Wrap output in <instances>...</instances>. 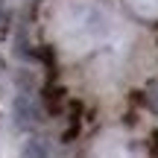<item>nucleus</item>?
Instances as JSON below:
<instances>
[{
    "label": "nucleus",
    "mask_w": 158,
    "mask_h": 158,
    "mask_svg": "<svg viewBox=\"0 0 158 158\" xmlns=\"http://www.w3.org/2000/svg\"><path fill=\"white\" fill-rule=\"evenodd\" d=\"M149 108H152V111H158V85H155V88H152V94H149Z\"/></svg>",
    "instance_id": "obj_4"
},
{
    "label": "nucleus",
    "mask_w": 158,
    "mask_h": 158,
    "mask_svg": "<svg viewBox=\"0 0 158 158\" xmlns=\"http://www.w3.org/2000/svg\"><path fill=\"white\" fill-rule=\"evenodd\" d=\"M23 155H27V158H44V155H50V147H47V141L32 138V141L23 147Z\"/></svg>",
    "instance_id": "obj_2"
},
{
    "label": "nucleus",
    "mask_w": 158,
    "mask_h": 158,
    "mask_svg": "<svg viewBox=\"0 0 158 158\" xmlns=\"http://www.w3.org/2000/svg\"><path fill=\"white\" fill-rule=\"evenodd\" d=\"M9 9H6V3H3V0H0V35H3L6 32V27H9Z\"/></svg>",
    "instance_id": "obj_3"
},
{
    "label": "nucleus",
    "mask_w": 158,
    "mask_h": 158,
    "mask_svg": "<svg viewBox=\"0 0 158 158\" xmlns=\"http://www.w3.org/2000/svg\"><path fill=\"white\" fill-rule=\"evenodd\" d=\"M79 111H82V106L79 102H70V120H79Z\"/></svg>",
    "instance_id": "obj_5"
},
{
    "label": "nucleus",
    "mask_w": 158,
    "mask_h": 158,
    "mask_svg": "<svg viewBox=\"0 0 158 158\" xmlns=\"http://www.w3.org/2000/svg\"><path fill=\"white\" fill-rule=\"evenodd\" d=\"M41 120V108H38V102H35V97L32 94H18L15 97V123L21 126V129H32L35 123Z\"/></svg>",
    "instance_id": "obj_1"
},
{
    "label": "nucleus",
    "mask_w": 158,
    "mask_h": 158,
    "mask_svg": "<svg viewBox=\"0 0 158 158\" xmlns=\"http://www.w3.org/2000/svg\"><path fill=\"white\" fill-rule=\"evenodd\" d=\"M152 152H158V132H152Z\"/></svg>",
    "instance_id": "obj_6"
}]
</instances>
